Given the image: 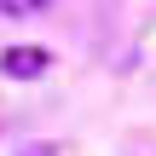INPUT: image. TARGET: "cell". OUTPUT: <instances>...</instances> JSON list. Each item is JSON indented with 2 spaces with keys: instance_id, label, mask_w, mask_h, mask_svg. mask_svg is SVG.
Here are the masks:
<instances>
[{
  "instance_id": "obj_1",
  "label": "cell",
  "mask_w": 156,
  "mask_h": 156,
  "mask_svg": "<svg viewBox=\"0 0 156 156\" xmlns=\"http://www.w3.org/2000/svg\"><path fill=\"white\" fill-rule=\"evenodd\" d=\"M46 64H52L46 46H6L0 52V75H12V81H35V75H46Z\"/></svg>"
},
{
  "instance_id": "obj_2",
  "label": "cell",
  "mask_w": 156,
  "mask_h": 156,
  "mask_svg": "<svg viewBox=\"0 0 156 156\" xmlns=\"http://www.w3.org/2000/svg\"><path fill=\"white\" fill-rule=\"evenodd\" d=\"M46 0H0V17H35Z\"/></svg>"
}]
</instances>
